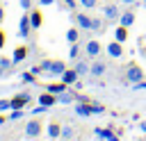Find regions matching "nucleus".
<instances>
[{"mask_svg":"<svg viewBox=\"0 0 146 141\" xmlns=\"http://www.w3.org/2000/svg\"><path fill=\"white\" fill-rule=\"evenodd\" d=\"M91 18L94 16H87V14H73V20H75V25L82 30V32H87V30H91Z\"/></svg>","mask_w":146,"mask_h":141,"instance_id":"4","label":"nucleus"},{"mask_svg":"<svg viewBox=\"0 0 146 141\" xmlns=\"http://www.w3.org/2000/svg\"><path fill=\"white\" fill-rule=\"evenodd\" d=\"M73 111H75V116H80V118L94 116V114H91V102H78V105L73 107Z\"/></svg>","mask_w":146,"mask_h":141,"instance_id":"11","label":"nucleus"},{"mask_svg":"<svg viewBox=\"0 0 146 141\" xmlns=\"http://www.w3.org/2000/svg\"><path fill=\"white\" fill-rule=\"evenodd\" d=\"M119 2H121V5H125V7H132L137 0H119Z\"/></svg>","mask_w":146,"mask_h":141,"instance_id":"39","label":"nucleus"},{"mask_svg":"<svg viewBox=\"0 0 146 141\" xmlns=\"http://www.w3.org/2000/svg\"><path fill=\"white\" fill-rule=\"evenodd\" d=\"M132 91H146V80H141V82H135V84H132Z\"/></svg>","mask_w":146,"mask_h":141,"instance_id":"34","label":"nucleus"},{"mask_svg":"<svg viewBox=\"0 0 146 141\" xmlns=\"http://www.w3.org/2000/svg\"><path fill=\"white\" fill-rule=\"evenodd\" d=\"M18 5H21L23 11H30L32 9V0H18Z\"/></svg>","mask_w":146,"mask_h":141,"instance_id":"32","label":"nucleus"},{"mask_svg":"<svg viewBox=\"0 0 146 141\" xmlns=\"http://www.w3.org/2000/svg\"><path fill=\"white\" fill-rule=\"evenodd\" d=\"M5 41H7V36H5V32H2V30H0V50H2V48H5Z\"/></svg>","mask_w":146,"mask_h":141,"instance_id":"38","label":"nucleus"},{"mask_svg":"<svg viewBox=\"0 0 146 141\" xmlns=\"http://www.w3.org/2000/svg\"><path fill=\"white\" fill-rule=\"evenodd\" d=\"M21 82H23V84H32V82H36V75H34L32 70H27V73L21 75Z\"/></svg>","mask_w":146,"mask_h":141,"instance_id":"26","label":"nucleus"},{"mask_svg":"<svg viewBox=\"0 0 146 141\" xmlns=\"http://www.w3.org/2000/svg\"><path fill=\"white\" fill-rule=\"evenodd\" d=\"M73 68L78 70V75H80V77H84V75H89L91 64H89V61H84V59H75V66H73Z\"/></svg>","mask_w":146,"mask_h":141,"instance_id":"16","label":"nucleus"},{"mask_svg":"<svg viewBox=\"0 0 146 141\" xmlns=\"http://www.w3.org/2000/svg\"><path fill=\"white\" fill-rule=\"evenodd\" d=\"M91 32H103V20L100 18H91Z\"/></svg>","mask_w":146,"mask_h":141,"instance_id":"27","label":"nucleus"},{"mask_svg":"<svg viewBox=\"0 0 146 141\" xmlns=\"http://www.w3.org/2000/svg\"><path fill=\"white\" fill-rule=\"evenodd\" d=\"M112 134H114V132H112V127H94V136H96V139H100V141H107Z\"/></svg>","mask_w":146,"mask_h":141,"instance_id":"19","label":"nucleus"},{"mask_svg":"<svg viewBox=\"0 0 146 141\" xmlns=\"http://www.w3.org/2000/svg\"><path fill=\"white\" fill-rule=\"evenodd\" d=\"M30 32H32V23H30V14L25 11V14L21 16V20H18V36H21V39H27Z\"/></svg>","mask_w":146,"mask_h":141,"instance_id":"2","label":"nucleus"},{"mask_svg":"<svg viewBox=\"0 0 146 141\" xmlns=\"http://www.w3.org/2000/svg\"><path fill=\"white\" fill-rule=\"evenodd\" d=\"M11 121H18V118H23V109H11V116H9Z\"/></svg>","mask_w":146,"mask_h":141,"instance_id":"35","label":"nucleus"},{"mask_svg":"<svg viewBox=\"0 0 146 141\" xmlns=\"http://www.w3.org/2000/svg\"><path fill=\"white\" fill-rule=\"evenodd\" d=\"M105 52H107L112 59H119V57L123 55V43H119V41L114 39V41H110V43L105 45Z\"/></svg>","mask_w":146,"mask_h":141,"instance_id":"5","label":"nucleus"},{"mask_svg":"<svg viewBox=\"0 0 146 141\" xmlns=\"http://www.w3.org/2000/svg\"><path fill=\"white\" fill-rule=\"evenodd\" d=\"M78 39H80V27L66 30V41H68V43H78Z\"/></svg>","mask_w":146,"mask_h":141,"instance_id":"21","label":"nucleus"},{"mask_svg":"<svg viewBox=\"0 0 146 141\" xmlns=\"http://www.w3.org/2000/svg\"><path fill=\"white\" fill-rule=\"evenodd\" d=\"M80 50H82V45L80 43H71V50H68V57L75 61V59H80Z\"/></svg>","mask_w":146,"mask_h":141,"instance_id":"25","label":"nucleus"},{"mask_svg":"<svg viewBox=\"0 0 146 141\" xmlns=\"http://www.w3.org/2000/svg\"><path fill=\"white\" fill-rule=\"evenodd\" d=\"M114 39H116L119 43H123V41L128 39V27H123V25H119V27L114 30Z\"/></svg>","mask_w":146,"mask_h":141,"instance_id":"22","label":"nucleus"},{"mask_svg":"<svg viewBox=\"0 0 146 141\" xmlns=\"http://www.w3.org/2000/svg\"><path fill=\"white\" fill-rule=\"evenodd\" d=\"M91 114H105V107L98 105V102H94V105H91Z\"/></svg>","mask_w":146,"mask_h":141,"instance_id":"31","label":"nucleus"},{"mask_svg":"<svg viewBox=\"0 0 146 141\" xmlns=\"http://www.w3.org/2000/svg\"><path fill=\"white\" fill-rule=\"evenodd\" d=\"M5 20V9H2V5H0V23Z\"/></svg>","mask_w":146,"mask_h":141,"instance_id":"41","label":"nucleus"},{"mask_svg":"<svg viewBox=\"0 0 146 141\" xmlns=\"http://www.w3.org/2000/svg\"><path fill=\"white\" fill-rule=\"evenodd\" d=\"M141 5H144V9H146V0H141Z\"/></svg>","mask_w":146,"mask_h":141,"instance_id":"43","label":"nucleus"},{"mask_svg":"<svg viewBox=\"0 0 146 141\" xmlns=\"http://www.w3.org/2000/svg\"><path fill=\"white\" fill-rule=\"evenodd\" d=\"M59 80H62L64 84L73 86V84H75V82L80 80V75H78V70H75V68H66V70H64V73L59 75Z\"/></svg>","mask_w":146,"mask_h":141,"instance_id":"10","label":"nucleus"},{"mask_svg":"<svg viewBox=\"0 0 146 141\" xmlns=\"http://www.w3.org/2000/svg\"><path fill=\"white\" fill-rule=\"evenodd\" d=\"M39 66H41V70H43V73H50V66H52V59H43V61H41Z\"/></svg>","mask_w":146,"mask_h":141,"instance_id":"30","label":"nucleus"},{"mask_svg":"<svg viewBox=\"0 0 146 141\" xmlns=\"http://www.w3.org/2000/svg\"><path fill=\"white\" fill-rule=\"evenodd\" d=\"M46 91H48V93H55V96H62L64 91H68V84H64V82H55V84H46Z\"/></svg>","mask_w":146,"mask_h":141,"instance_id":"17","label":"nucleus"},{"mask_svg":"<svg viewBox=\"0 0 146 141\" xmlns=\"http://www.w3.org/2000/svg\"><path fill=\"white\" fill-rule=\"evenodd\" d=\"M135 20H137V14H135V11H123V14L119 16V25H123V27L135 25Z\"/></svg>","mask_w":146,"mask_h":141,"instance_id":"14","label":"nucleus"},{"mask_svg":"<svg viewBox=\"0 0 146 141\" xmlns=\"http://www.w3.org/2000/svg\"><path fill=\"white\" fill-rule=\"evenodd\" d=\"M75 136V130H73V125H62V141H71Z\"/></svg>","mask_w":146,"mask_h":141,"instance_id":"20","label":"nucleus"},{"mask_svg":"<svg viewBox=\"0 0 146 141\" xmlns=\"http://www.w3.org/2000/svg\"><path fill=\"white\" fill-rule=\"evenodd\" d=\"M27 14H30V23H32V30H39V27H41V23H43V16H41V11H36V9H30Z\"/></svg>","mask_w":146,"mask_h":141,"instance_id":"18","label":"nucleus"},{"mask_svg":"<svg viewBox=\"0 0 146 141\" xmlns=\"http://www.w3.org/2000/svg\"><path fill=\"white\" fill-rule=\"evenodd\" d=\"M105 73H107V64H105L103 59H94L89 75H91V77H100V75H105Z\"/></svg>","mask_w":146,"mask_h":141,"instance_id":"6","label":"nucleus"},{"mask_svg":"<svg viewBox=\"0 0 146 141\" xmlns=\"http://www.w3.org/2000/svg\"><path fill=\"white\" fill-rule=\"evenodd\" d=\"M11 109V98H0V111Z\"/></svg>","mask_w":146,"mask_h":141,"instance_id":"28","label":"nucleus"},{"mask_svg":"<svg viewBox=\"0 0 146 141\" xmlns=\"http://www.w3.org/2000/svg\"><path fill=\"white\" fill-rule=\"evenodd\" d=\"M46 134H48L50 141H57V139L62 136V123H57V121L48 123V125H46Z\"/></svg>","mask_w":146,"mask_h":141,"instance_id":"8","label":"nucleus"},{"mask_svg":"<svg viewBox=\"0 0 146 141\" xmlns=\"http://www.w3.org/2000/svg\"><path fill=\"white\" fill-rule=\"evenodd\" d=\"M139 130H141V132H144V134H146V118H144V121H141V123H139Z\"/></svg>","mask_w":146,"mask_h":141,"instance_id":"40","label":"nucleus"},{"mask_svg":"<svg viewBox=\"0 0 146 141\" xmlns=\"http://www.w3.org/2000/svg\"><path fill=\"white\" fill-rule=\"evenodd\" d=\"M27 59V48L25 45H18L16 50H14V55H11V61H14V66H18L21 61H25Z\"/></svg>","mask_w":146,"mask_h":141,"instance_id":"15","label":"nucleus"},{"mask_svg":"<svg viewBox=\"0 0 146 141\" xmlns=\"http://www.w3.org/2000/svg\"><path fill=\"white\" fill-rule=\"evenodd\" d=\"M41 130H43V125L36 118H30L25 123V139H39L41 136Z\"/></svg>","mask_w":146,"mask_h":141,"instance_id":"1","label":"nucleus"},{"mask_svg":"<svg viewBox=\"0 0 146 141\" xmlns=\"http://www.w3.org/2000/svg\"><path fill=\"white\" fill-rule=\"evenodd\" d=\"M57 100H59L62 105H71V102L75 100V93H71V91H64L62 96H57Z\"/></svg>","mask_w":146,"mask_h":141,"instance_id":"24","label":"nucleus"},{"mask_svg":"<svg viewBox=\"0 0 146 141\" xmlns=\"http://www.w3.org/2000/svg\"><path fill=\"white\" fill-rule=\"evenodd\" d=\"M84 52H87L91 59H96V57L100 55V41H96V39H89V41L84 43Z\"/></svg>","mask_w":146,"mask_h":141,"instance_id":"9","label":"nucleus"},{"mask_svg":"<svg viewBox=\"0 0 146 141\" xmlns=\"http://www.w3.org/2000/svg\"><path fill=\"white\" fill-rule=\"evenodd\" d=\"M78 5H80L78 0H64V7H66V9H71V11H75V7H78Z\"/></svg>","mask_w":146,"mask_h":141,"instance_id":"33","label":"nucleus"},{"mask_svg":"<svg viewBox=\"0 0 146 141\" xmlns=\"http://www.w3.org/2000/svg\"><path fill=\"white\" fill-rule=\"evenodd\" d=\"M103 16H105L107 20H119L121 11H119L116 5H105V7H103Z\"/></svg>","mask_w":146,"mask_h":141,"instance_id":"13","label":"nucleus"},{"mask_svg":"<svg viewBox=\"0 0 146 141\" xmlns=\"http://www.w3.org/2000/svg\"><path fill=\"white\" fill-rule=\"evenodd\" d=\"M144 77H146V73H144L139 66H135V64H132V66H128V70H125V80H128L130 84H135V82H141Z\"/></svg>","mask_w":146,"mask_h":141,"instance_id":"3","label":"nucleus"},{"mask_svg":"<svg viewBox=\"0 0 146 141\" xmlns=\"http://www.w3.org/2000/svg\"><path fill=\"white\" fill-rule=\"evenodd\" d=\"M30 100H32V96H30L27 91H23V93H18V96L11 98V109H23Z\"/></svg>","mask_w":146,"mask_h":141,"instance_id":"7","label":"nucleus"},{"mask_svg":"<svg viewBox=\"0 0 146 141\" xmlns=\"http://www.w3.org/2000/svg\"><path fill=\"white\" fill-rule=\"evenodd\" d=\"M107 141H121V139H119V136H116V134H112V136H110V139H107Z\"/></svg>","mask_w":146,"mask_h":141,"instance_id":"42","label":"nucleus"},{"mask_svg":"<svg viewBox=\"0 0 146 141\" xmlns=\"http://www.w3.org/2000/svg\"><path fill=\"white\" fill-rule=\"evenodd\" d=\"M64 70H66V64H64V61H59V59H55V61H52V66H50V73H52V75H62Z\"/></svg>","mask_w":146,"mask_h":141,"instance_id":"23","label":"nucleus"},{"mask_svg":"<svg viewBox=\"0 0 146 141\" xmlns=\"http://www.w3.org/2000/svg\"><path fill=\"white\" fill-rule=\"evenodd\" d=\"M41 7H50V5H55V0H36Z\"/></svg>","mask_w":146,"mask_h":141,"instance_id":"37","label":"nucleus"},{"mask_svg":"<svg viewBox=\"0 0 146 141\" xmlns=\"http://www.w3.org/2000/svg\"><path fill=\"white\" fill-rule=\"evenodd\" d=\"M43 111H48V107L39 105V107H34V109H32V116H39V114H43Z\"/></svg>","mask_w":146,"mask_h":141,"instance_id":"36","label":"nucleus"},{"mask_svg":"<svg viewBox=\"0 0 146 141\" xmlns=\"http://www.w3.org/2000/svg\"><path fill=\"white\" fill-rule=\"evenodd\" d=\"M80 2V7H84V9H94L96 5H98V0H78Z\"/></svg>","mask_w":146,"mask_h":141,"instance_id":"29","label":"nucleus"},{"mask_svg":"<svg viewBox=\"0 0 146 141\" xmlns=\"http://www.w3.org/2000/svg\"><path fill=\"white\" fill-rule=\"evenodd\" d=\"M36 100H39V105H43V107H55V105L59 102V100H57V96H55V93H48V91H43Z\"/></svg>","mask_w":146,"mask_h":141,"instance_id":"12","label":"nucleus"}]
</instances>
